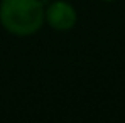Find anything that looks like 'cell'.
<instances>
[{
  "label": "cell",
  "instance_id": "cell-1",
  "mask_svg": "<svg viewBox=\"0 0 125 123\" xmlns=\"http://www.w3.org/2000/svg\"><path fill=\"white\" fill-rule=\"evenodd\" d=\"M0 24L12 36H32L44 25V3L41 0H2Z\"/></svg>",
  "mask_w": 125,
  "mask_h": 123
},
{
  "label": "cell",
  "instance_id": "cell-2",
  "mask_svg": "<svg viewBox=\"0 0 125 123\" xmlns=\"http://www.w3.org/2000/svg\"><path fill=\"white\" fill-rule=\"evenodd\" d=\"M78 20V14L74 7L66 0H54L49 3L47 9H44V22L58 32L71 30Z\"/></svg>",
  "mask_w": 125,
  "mask_h": 123
},
{
  "label": "cell",
  "instance_id": "cell-3",
  "mask_svg": "<svg viewBox=\"0 0 125 123\" xmlns=\"http://www.w3.org/2000/svg\"><path fill=\"white\" fill-rule=\"evenodd\" d=\"M102 2H106V3H112V2H117V0H102Z\"/></svg>",
  "mask_w": 125,
  "mask_h": 123
}]
</instances>
